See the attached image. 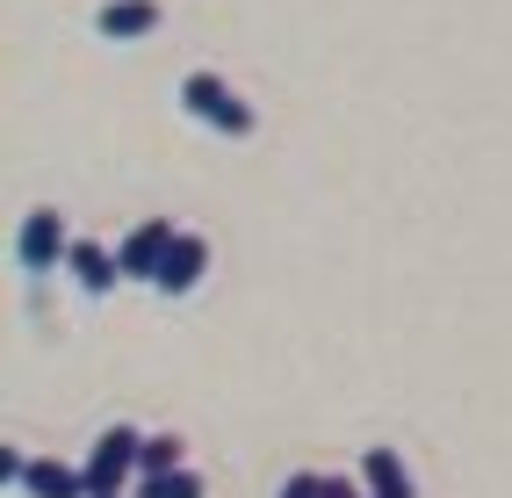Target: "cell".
Here are the masks:
<instances>
[{
	"label": "cell",
	"mask_w": 512,
	"mask_h": 498,
	"mask_svg": "<svg viewBox=\"0 0 512 498\" xmlns=\"http://www.w3.org/2000/svg\"><path fill=\"white\" fill-rule=\"evenodd\" d=\"M174 102H181V109H188L202 130H217V138H253V109L238 102V94H231L217 73H188Z\"/></svg>",
	"instance_id": "obj_1"
},
{
	"label": "cell",
	"mask_w": 512,
	"mask_h": 498,
	"mask_svg": "<svg viewBox=\"0 0 512 498\" xmlns=\"http://www.w3.org/2000/svg\"><path fill=\"white\" fill-rule=\"evenodd\" d=\"M138 448H145V434L138 426H109L94 448H87V491L101 498V491H123V484H138Z\"/></svg>",
	"instance_id": "obj_2"
},
{
	"label": "cell",
	"mask_w": 512,
	"mask_h": 498,
	"mask_svg": "<svg viewBox=\"0 0 512 498\" xmlns=\"http://www.w3.org/2000/svg\"><path fill=\"white\" fill-rule=\"evenodd\" d=\"M65 253H73V239H65V217H58L51 203L29 210L22 231H15V268H22V275H51Z\"/></svg>",
	"instance_id": "obj_3"
},
{
	"label": "cell",
	"mask_w": 512,
	"mask_h": 498,
	"mask_svg": "<svg viewBox=\"0 0 512 498\" xmlns=\"http://www.w3.org/2000/svg\"><path fill=\"white\" fill-rule=\"evenodd\" d=\"M174 239H181V224H174V217H145V224L116 246L123 282H145V289H152V275H159V260H166V246H174Z\"/></svg>",
	"instance_id": "obj_4"
},
{
	"label": "cell",
	"mask_w": 512,
	"mask_h": 498,
	"mask_svg": "<svg viewBox=\"0 0 512 498\" xmlns=\"http://www.w3.org/2000/svg\"><path fill=\"white\" fill-rule=\"evenodd\" d=\"M202 275H210V239H202V231H181V239L166 246L152 289L166 296V304H174V296H195V289H202Z\"/></svg>",
	"instance_id": "obj_5"
},
{
	"label": "cell",
	"mask_w": 512,
	"mask_h": 498,
	"mask_svg": "<svg viewBox=\"0 0 512 498\" xmlns=\"http://www.w3.org/2000/svg\"><path fill=\"white\" fill-rule=\"evenodd\" d=\"M159 22H166L159 0H101V8H94V37H109V44H145Z\"/></svg>",
	"instance_id": "obj_6"
},
{
	"label": "cell",
	"mask_w": 512,
	"mask_h": 498,
	"mask_svg": "<svg viewBox=\"0 0 512 498\" xmlns=\"http://www.w3.org/2000/svg\"><path fill=\"white\" fill-rule=\"evenodd\" d=\"M22 498H94L87 491V470H73V462H58V455H37V462H22Z\"/></svg>",
	"instance_id": "obj_7"
},
{
	"label": "cell",
	"mask_w": 512,
	"mask_h": 498,
	"mask_svg": "<svg viewBox=\"0 0 512 498\" xmlns=\"http://www.w3.org/2000/svg\"><path fill=\"white\" fill-rule=\"evenodd\" d=\"M65 275L80 282V296H109V289L123 282L116 253H109V246H94V239H73V253H65Z\"/></svg>",
	"instance_id": "obj_8"
},
{
	"label": "cell",
	"mask_w": 512,
	"mask_h": 498,
	"mask_svg": "<svg viewBox=\"0 0 512 498\" xmlns=\"http://www.w3.org/2000/svg\"><path fill=\"white\" fill-rule=\"evenodd\" d=\"M361 484H368L375 498H419V491H412V470L397 462V448H368V455H361Z\"/></svg>",
	"instance_id": "obj_9"
},
{
	"label": "cell",
	"mask_w": 512,
	"mask_h": 498,
	"mask_svg": "<svg viewBox=\"0 0 512 498\" xmlns=\"http://www.w3.org/2000/svg\"><path fill=\"white\" fill-rule=\"evenodd\" d=\"M166 470H188V441H181V434H145L138 477H166Z\"/></svg>",
	"instance_id": "obj_10"
},
{
	"label": "cell",
	"mask_w": 512,
	"mask_h": 498,
	"mask_svg": "<svg viewBox=\"0 0 512 498\" xmlns=\"http://www.w3.org/2000/svg\"><path fill=\"white\" fill-rule=\"evenodd\" d=\"M130 498H202V477L195 470H166V477H138Z\"/></svg>",
	"instance_id": "obj_11"
},
{
	"label": "cell",
	"mask_w": 512,
	"mask_h": 498,
	"mask_svg": "<svg viewBox=\"0 0 512 498\" xmlns=\"http://www.w3.org/2000/svg\"><path fill=\"white\" fill-rule=\"evenodd\" d=\"M318 491H325V477H318V470H296V477L282 484V498H318Z\"/></svg>",
	"instance_id": "obj_12"
},
{
	"label": "cell",
	"mask_w": 512,
	"mask_h": 498,
	"mask_svg": "<svg viewBox=\"0 0 512 498\" xmlns=\"http://www.w3.org/2000/svg\"><path fill=\"white\" fill-rule=\"evenodd\" d=\"M318 498H375V491H368L361 477H325V491H318Z\"/></svg>",
	"instance_id": "obj_13"
},
{
	"label": "cell",
	"mask_w": 512,
	"mask_h": 498,
	"mask_svg": "<svg viewBox=\"0 0 512 498\" xmlns=\"http://www.w3.org/2000/svg\"><path fill=\"white\" fill-rule=\"evenodd\" d=\"M101 498H123V491H101Z\"/></svg>",
	"instance_id": "obj_14"
}]
</instances>
